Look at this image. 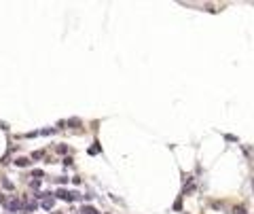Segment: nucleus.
Wrapping results in <instances>:
<instances>
[{
    "label": "nucleus",
    "instance_id": "nucleus-3",
    "mask_svg": "<svg viewBox=\"0 0 254 214\" xmlns=\"http://www.w3.org/2000/svg\"><path fill=\"white\" fill-rule=\"evenodd\" d=\"M83 214H97L96 208H83Z\"/></svg>",
    "mask_w": 254,
    "mask_h": 214
},
{
    "label": "nucleus",
    "instance_id": "nucleus-4",
    "mask_svg": "<svg viewBox=\"0 0 254 214\" xmlns=\"http://www.w3.org/2000/svg\"><path fill=\"white\" fill-rule=\"evenodd\" d=\"M28 163H30V161H28L25 157H21V159H17V166H28Z\"/></svg>",
    "mask_w": 254,
    "mask_h": 214
},
{
    "label": "nucleus",
    "instance_id": "nucleus-5",
    "mask_svg": "<svg viewBox=\"0 0 254 214\" xmlns=\"http://www.w3.org/2000/svg\"><path fill=\"white\" fill-rule=\"evenodd\" d=\"M235 214H243V208H235Z\"/></svg>",
    "mask_w": 254,
    "mask_h": 214
},
{
    "label": "nucleus",
    "instance_id": "nucleus-2",
    "mask_svg": "<svg viewBox=\"0 0 254 214\" xmlns=\"http://www.w3.org/2000/svg\"><path fill=\"white\" fill-rule=\"evenodd\" d=\"M42 208H45V210H51V208H53V197H51L49 193H45V202H42Z\"/></svg>",
    "mask_w": 254,
    "mask_h": 214
},
{
    "label": "nucleus",
    "instance_id": "nucleus-1",
    "mask_svg": "<svg viewBox=\"0 0 254 214\" xmlns=\"http://www.w3.org/2000/svg\"><path fill=\"white\" fill-rule=\"evenodd\" d=\"M7 208H9L11 212H19V210H21V203L17 202V199H11V202L7 203Z\"/></svg>",
    "mask_w": 254,
    "mask_h": 214
}]
</instances>
